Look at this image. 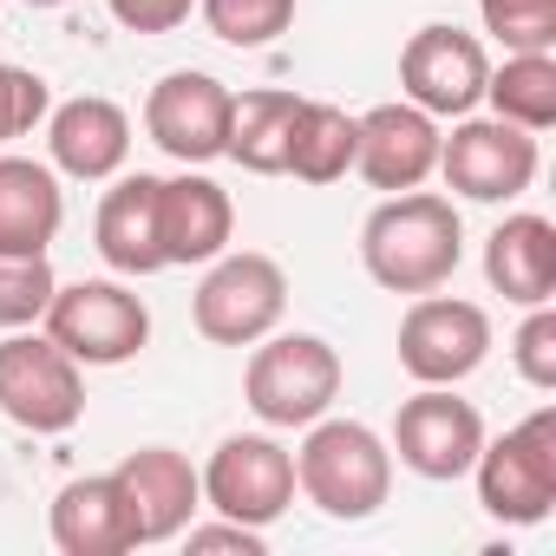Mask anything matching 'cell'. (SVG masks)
Instances as JSON below:
<instances>
[{
  "mask_svg": "<svg viewBox=\"0 0 556 556\" xmlns=\"http://www.w3.org/2000/svg\"><path fill=\"white\" fill-rule=\"evenodd\" d=\"M282 308H289V275L262 249H236V255L223 249L190 302L197 334L216 348H255L262 334L282 328Z\"/></svg>",
  "mask_w": 556,
  "mask_h": 556,
  "instance_id": "cell-5",
  "label": "cell"
},
{
  "mask_svg": "<svg viewBox=\"0 0 556 556\" xmlns=\"http://www.w3.org/2000/svg\"><path fill=\"white\" fill-rule=\"evenodd\" d=\"M465 255V223L452 197L432 190H393L367 223H361V262L387 295H432L458 275Z\"/></svg>",
  "mask_w": 556,
  "mask_h": 556,
  "instance_id": "cell-1",
  "label": "cell"
},
{
  "mask_svg": "<svg viewBox=\"0 0 556 556\" xmlns=\"http://www.w3.org/2000/svg\"><path fill=\"white\" fill-rule=\"evenodd\" d=\"M510 361H517V374H523L536 393L556 387V308H549V302H536V308L523 315V328L510 334Z\"/></svg>",
  "mask_w": 556,
  "mask_h": 556,
  "instance_id": "cell-29",
  "label": "cell"
},
{
  "mask_svg": "<svg viewBox=\"0 0 556 556\" xmlns=\"http://www.w3.org/2000/svg\"><path fill=\"white\" fill-rule=\"evenodd\" d=\"M223 47H268L295 27V0H197Z\"/></svg>",
  "mask_w": 556,
  "mask_h": 556,
  "instance_id": "cell-25",
  "label": "cell"
},
{
  "mask_svg": "<svg viewBox=\"0 0 556 556\" xmlns=\"http://www.w3.org/2000/svg\"><path fill=\"white\" fill-rule=\"evenodd\" d=\"M203 478V504L216 517H236L249 530H268L295 504V452L275 445L268 432H236L210 452V465L197 471Z\"/></svg>",
  "mask_w": 556,
  "mask_h": 556,
  "instance_id": "cell-8",
  "label": "cell"
},
{
  "mask_svg": "<svg viewBox=\"0 0 556 556\" xmlns=\"http://www.w3.org/2000/svg\"><path fill=\"white\" fill-rule=\"evenodd\" d=\"M439 118L419 112L413 99H393V105H374L361 118V138H354V170L374 184V190H419L432 170H439Z\"/></svg>",
  "mask_w": 556,
  "mask_h": 556,
  "instance_id": "cell-15",
  "label": "cell"
},
{
  "mask_svg": "<svg viewBox=\"0 0 556 556\" xmlns=\"http://www.w3.org/2000/svg\"><path fill=\"white\" fill-rule=\"evenodd\" d=\"M242 400L262 426H315L341 400V354L321 334H262L242 367Z\"/></svg>",
  "mask_w": 556,
  "mask_h": 556,
  "instance_id": "cell-3",
  "label": "cell"
},
{
  "mask_svg": "<svg viewBox=\"0 0 556 556\" xmlns=\"http://www.w3.org/2000/svg\"><path fill=\"white\" fill-rule=\"evenodd\" d=\"M0 413H8L21 432H73L86 413V380L79 361L53 341V334H27L14 328L0 341Z\"/></svg>",
  "mask_w": 556,
  "mask_h": 556,
  "instance_id": "cell-6",
  "label": "cell"
},
{
  "mask_svg": "<svg viewBox=\"0 0 556 556\" xmlns=\"http://www.w3.org/2000/svg\"><path fill=\"white\" fill-rule=\"evenodd\" d=\"M302 432L308 439L295 452V491L334 523H367L393 497V445L374 426L328 419V413Z\"/></svg>",
  "mask_w": 556,
  "mask_h": 556,
  "instance_id": "cell-2",
  "label": "cell"
},
{
  "mask_svg": "<svg viewBox=\"0 0 556 556\" xmlns=\"http://www.w3.org/2000/svg\"><path fill=\"white\" fill-rule=\"evenodd\" d=\"M484 282L517 308L556 302V223L536 210L504 216L484 242Z\"/></svg>",
  "mask_w": 556,
  "mask_h": 556,
  "instance_id": "cell-18",
  "label": "cell"
},
{
  "mask_svg": "<svg viewBox=\"0 0 556 556\" xmlns=\"http://www.w3.org/2000/svg\"><path fill=\"white\" fill-rule=\"evenodd\" d=\"M47 334L79 367H125L151 341V308L125 282H60L47 302Z\"/></svg>",
  "mask_w": 556,
  "mask_h": 556,
  "instance_id": "cell-7",
  "label": "cell"
},
{
  "mask_svg": "<svg viewBox=\"0 0 556 556\" xmlns=\"http://www.w3.org/2000/svg\"><path fill=\"white\" fill-rule=\"evenodd\" d=\"M60 289V275L47 255H0V328H40L47 302Z\"/></svg>",
  "mask_w": 556,
  "mask_h": 556,
  "instance_id": "cell-26",
  "label": "cell"
},
{
  "mask_svg": "<svg viewBox=\"0 0 556 556\" xmlns=\"http://www.w3.org/2000/svg\"><path fill=\"white\" fill-rule=\"evenodd\" d=\"M105 8H112V21L131 27V34H177V27L190 21L197 0H105Z\"/></svg>",
  "mask_w": 556,
  "mask_h": 556,
  "instance_id": "cell-30",
  "label": "cell"
},
{
  "mask_svg": "<svg viewBox=\"0 0 556 556\" xmlns=\"http://www.w3.org/2000/svg\"><path fill=\"white\" fill-rule=\"evenodd\" d=\"M27 8H66V0H27Z\"/></svg>",
  "mask_w": 556,
  "mask_h": 556,
  "instance_id": "cell-32",
  "label": "cell"
},
{
  "mask_svg": "<svg viewBox=\"0 0 556 556\" xmlns=\"http://www.w3.org/2000/svg\"><path fill=\"white\" fill-rule=\"evenodd\" d=\"M184 543L203 556V549H236V556H268V536L262 530H249V523H236V517H223V523H184Z\"/></svg>",
  "mask_w": 556,
  "mask_h": 556,
  "instance_id": "cell-31",
  "label": "cell"
},
{
  "mask_svg": "<svg viewBox=\"0 0 556 556\" xmlns=\"http://www.w3.org/2000/svg\"><path fill=\"white\" fill-rule=\"evenodd\" d=\"M53 543H60V556H125V549H138L112 471L105 478H73L53 497Z\"/></svg>",
  "mask_w": 556,
  "mask_h": 556,
  "instance_id": "cell-21",
  "label": "cell"
},
{
  "mask_svg": "<svg viewBox=\"0 0 556 556\" xmlns=\"http://www.w3.org/2000/svg\"><path fill=\"white\" fill-rule=\"evenodd\" d=\"M354 138L361 118L328 105V99H302L295 105V131H289V177L302 184H341L354 170Z\"/></svg>",
  "mask_w": 556,
  "mask_h": 556,
  "instance_id": "cell-23",
  "label": "cell"
},
{
  "mask_svg": "<svg viewBox=\"0 0 556 556\" xmlns=\"http://www.w3.org/2000/svg\"><path fill=\"white\" fill-rule=\"evenodd\" d=\"M471 478H478V504L497 523H517V530L543 523L556 510V406H536L504 439H484Z\"/></svg>",
  "mask_w": 556,
  "mask_h": 556,
  "instance_id": "cell-4",
  "label": "cell"
},
{
  "mask_svg": "<svg viewBox=\"0 0 556 556\" xmlns=\"http://www.w3.org/2000/svg\"><path fill=\"white\" fill-rule=\"evenodd\" d=\"M484 34L504 40V53H549L556 47V0H478Z\"/></svg>",
  "mask_w": 556,
  "mask_h": 556,
  "instance_id": "cell-27",
  "label": "cell"
},
{
  "mask_svg": "<svg viewBox=\"0 0 556 556\" xmlns=\"http://www.w3.org/2000/svg\"><path fill=\"white\" fill-rule=\"evenodd\" d=\"M536 131L510 125V118H458L452 138H439V177L471 197V203H510L536 184Z\"/></svg>",
  "mask_w": 556,
  "mask_h": 556,
  "instance_id": "cell-9",
  "label": "cell"
},
{
  "mask_svg": "<svg viewBox=\"0 0 556 556\" xmlns=\"http://www.w3.org/2000/svg\"><path fill=\"white\" fill-rule=\"evenodd\" d=\"M47 112H53V86L40 73H27V66L0 60V144L27 138L34 125H47Z\"/></svg>",
  "mask_w": 556,
  "mask_h": 556,
  "instance_id": "cell-28",
  "label": "cell"
},
{
  "mask_svg": "<svg viewBox=\"0 0 556 556\" xmlns=\"http://www.w3.org/2000/svg\"><path fill=\"white\" fill-rule=\"evenodd\" d=\"M295 92L262 86V92H236L229 105V144L223 157H236L255 177H282L289 170V131H295Z\"/></svg>",
  "mask_w": 556,
  "mask_h": 556,
  "instance_id": "cell-22",
  "label": "cell"
},
{
  "mask_svg": "<svg viewBox=\"0 0 556 556\" xmlns=\"http://www.w3.org/2000/svg\"><path fill=\"white\" fill-rule=\"evenodd\" d=\"M229 105L236 92L210 73H164L144 99V131L177 164H210L229 144Z\"/></svg>",
  "mask_w": 556,
  "mask_h": 556,
  "instance_id": "cell-13",
  "label": "cell"
},
{
  "mask_svg": "<svg viewBox=\"0 0 556 556\" xmlns=\"http://www.w3.org/2000/svg\"><path fill=\"white\" fill-rule=\"evenodd\" d=\"M484 99H491V118L549 131L556 125V53H510L504 66H491Z\"/></svg>",
  "mask_w": 556,
  "mask_h": 556,
  "instance_id": "cell-24",
  "label": "cell"
},
{
  "mask_svg": "<svg viewBox=\"0 0 556 556\" xmlns=\"http://www.w3.org/2000/svg\"><path fill=\"white\" fill-rule=\"evenodd\" d=\"M60 223V170L40 157H0V255H47Z\"/></svg>",
  "mask_w": 556,
  "mask_h": 556,
  "instance_id": "cell-20",
  "label": "cell"
},
{
  "mask_svg": "<svg viewBox=\"0 0 556 556\" xmlns=\"http://www.w3.org/2000/svg\"><path fill=\"white\" fill-rule=\"evenodd\" d=\"M491 354V315L478 302L458 295H413L406 321H400V367L419 387H458L484 367Z\"/></svg>",
  "mask_w": 556,
  "mask_h": 556,
  "instance_id": "cell-10",
  "label": "cell"
},
{
  "mask_svg": "<svg viewBox=\"0 0 556 556\" xmlns=\"http://www.w3.org/2000/svg\"><path fill=\"white\" fill-rule=\"evenodd\" d=\"M47 151H53V170L79 177V184H105L131 157V118L118 99L79 92V99L47 112Z\"/></svg>",
  "mask_w": 556,
  "mask_h": 556,
  "instance_id": "cell-17",
  "label": "cell"
},
{
  "mask_svg": "<svg viewBox=\"0 0 556 556\" xmlns=\"http://www.w3.org/2000/svg\"><path fill=\"white\" fill-rule=\"evenodd\" d=\"M484 79H491V60H484L478 34L445 27V21L419 27V34L406 40V53H400V86H406V99H413L419 112H432V118H465V112H478V105H484Z\"/></svg>",
  "mask_w": 556,
  "mask_h": 556,
  "instance_id": "cell-12",
  "label": "cell"
},
{
  "mask_svg": "<svg viewBox=\"0 0 556 556\" xmlns=\"http://www.w3.org/2000/svg\"><path fill=\"white\" fill-rule=\"evenodd\" d=\"M157 184L151 170L138 177H118L105 197H99V216H92V242L105 255L112 275H157L164 268V242H157Z\"/></svg>",
  "mask_w": 556,
  "mask_h": 556,
  "instance_id": "cell-19",
  "label": "cell"
},
{
  "mask_svg": "<svg viewBox=\"0 0 556 556\" xmlns=\"http://www.w3.org/2000/svg\"><path fill=\"white\" fill-rule=\"evenodd\" d=\"M236 236V203L216 177H203L197 164H184V177L157 184V242H164V268H190V262H216Z\"/></svg>",
  "mask_w": 556,
  "mask_h": 556,
  "instance_id": "cell-16",
  "label": "cell"
},
{
  "mask_svg": "<svg viewBox=\"0 0 556 556\" xmlns=\"http://www.w3.org/2000/svg\"><path fill=\"white\" fill-rule=\"evenodd\" d=\"M484 445V419L471 400H458L452 387H419L400 419H393V452L406 471H419L426 484H452L478 465Z\"/></svg>",
  "mask_w": 556,
  "mask_h": 556,
  "instance_id": "cell-11",
  "label": "cell"
},
{
  "mask_svg": "<svg viewBox=\"0 0 556 556\" xmlns=\"http://www.w3.org/2000/svg\"><path fill=\"white\" fill-rule=\"evenodd\" d=\"M118 497H125V517H131V536L138 543H170L184 536V523L203 510V478L184 452L170 445H138L118 471H112Z\"/></svg>",
  "mask_w": 556,
  "mask_h": 556,
  "instance_id": "cell-14",
  "label": "cell"
}]
</instances>
